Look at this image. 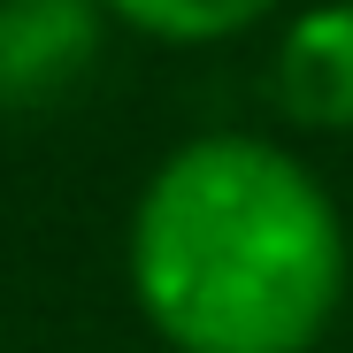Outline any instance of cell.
I'll use <instances>...</instances> for the list:
<instances>
[{"instance_id":"6da1fadb","label":"cell","mask_w":353,"mask_h":353,"mask_svg":"<svg viewBox=\"0 0 353 353\" xmlns=\"http://www.w3.org/2000/svg\"><path fill=\"white\" fill-rule=\"evenodd\" d=\"M131 269L185 353H300L338 307L345 246L300 161L208 139L154 176Z\"/></svg>"},{"instance_id":"3957f363","label":"cell","mask_w":353,"mask_h":353,"mask_svg":"<svg viewBox=\"0 0 353 353\" xmlns=\"http://www.w3.org/2000/svg\"><path fill=\"white\" fill-rule=\"evenodd\" d=\"M276 92L300 123H353V8H315L307 23H292Z\"/></svg>"},{"instance_id":"277c9868","label":"cell","mask_w":353,"mask_h":353,"mask_svg":"<svg viewBox=\"0 0 353 353\" xmlns=\"http://www.w3.org/2000/svg\"><path fill=\"white\" fill-rule=\"evenodd\" d=\"M108 8H123L131 23H146L161 39H215L230 23H254L269 0H108Z\"/></svg>"},{"instance_id":"7a4b0ae2","label":"cell","mask_w":353,"mask_h":353,"mask_svg":"<svg viewBox=\"0 0 353 353\" xmlns=\"http://www.w3.org/2000/svg\"><path fill=\"white\" fill-rule=\"evenodd\" d=\"M92 0H0V100L39 108L92 62Z\"/></svg>"}]
</instances>
